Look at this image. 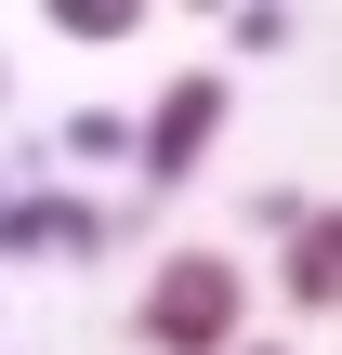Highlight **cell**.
<instances>
[{
	"label": "cell",
	"instance_id": "obj_1",
	"mask_svg": "<svg viewBox=\"0 0 342 355\" xmlns=\"http://www.w3.org/2000/svg\"><path fill=\"white\" fill-rule=\"evenodd\" d=\"M132 343L145 355H237L250 343V277H237V250H211V237L158 250V277L132 290Z\"/></svg>",
	"mask_w": 342,
	"mask_h": 355
},
{
	"label": "cell",
	"instance_id": "obj_2",
	"mask_svg": "<svg viewBox=\"0 0 342 355\" xmlns=\"http://www.w3.org/2000/svg\"><path fill=\"white\" fill-rule=\"evenodd\" d=\"M224 105H237V79H224V66H171V92L132 119V184H158V198H171V184H198V158L224 145Z\"/></svg>",
	"mask_w": 342,
	"mask_h": 355
},
{
	"label": "cell",
	"instance_id": "obj_3",
	"mask_svg": "<svg viewBox=\"0 0 342 355\" xmlns=\"http://www.w3.org/2000/svg\"><path fill=\"white\" fill-rule=\"evenodd\" d=\"M277 303H290V316H330L342 303V224H330V198H303V211L277 224Z\"/></svg>",
	"mask_w": 342,
	"mask_h": 355
},
{
	"label": "cell",
	"instance_id": "obj_4",
	"mask_svg": "<svg viewBox=\"0 0 342 355\" xmlns=\"http://www.w3.org/2000/svg\"><path fill=\"white\" fill-rule=\"evenodd\" d=\"M0 250H53V263H92V250H105V211H92V198H0Z\"/></svg>",
	"mask_w": 342,
	"mask_h": 355
},
{
	"label": "cell",
	"instance_id": "obj_5",
	"mask_svg": "<svg viewBox=\"0 0 342 355\" xmlns=\"http://www.w3.org/2000/svg\"><path fill=\"white\" fill-rule=\"evenodd\" d=\"M53 26H66L79 53H105V40H132L145 13H132V0H53Z\"/></svg>",
	"mask_w": 342,
	"mask_h": 355
},
{
	"label": "cell",
	"instance_id": "obj_6",
	"mask_svg": "<svg viewBox=\"0 0 342 355\" xmlns=\"http://www.w3.org/2000/svg\"><path fill=\"white\" fill-rule=\"evenodd\" d=\"M66 158H105V171H132V119H119V105H79V119H66Z\"/></svg>",
	"mask_w": 342,
	"mask_h": 355
},
{
	"label": "cell",
	"instance_id": "obj_7",
	"mask_svg": "<svg viewBox=\"0 0 342 355\" xmlns=\"http://www.w3.org/2000/svg\"><path fill=\"white\" fill-rule=\"evenodd\" d=\"M224 40H237V53H290V40H303V26H290V13H277V0H250V13H237V26H224Z\"/></svg>",
	"mask_w": 342,
	"mask_h": 355
},
{
	"label": "cell",
	"instance_id": "obj_8",
	"mask_svg": "<svg viewBox=\"0 0 342 355\" xmlns=\"http://www.w3.org/2000/svg\"><path fill=\"white\" fill-rule=\"evenodd\" d=\"M237 355H290V343H264V329H250V343H237Z\"/></svg>",
	"mask_w": 342,
	"mask_h": 355
},
{
	"label": "cell",
	"instance_id": "obj_9",
	"mask_svg": "<svg viewBox=\"0 0 342 355\" xmlns=\"http://www.w3.org/2000/svg\"><path fill=\"white\" fill-rule=\"evenodd\" d=\"M0 92H13V66H0Z\"/></svg>",
	"mask_w": 342,
	"mask_h": 355
}]
</instances>
